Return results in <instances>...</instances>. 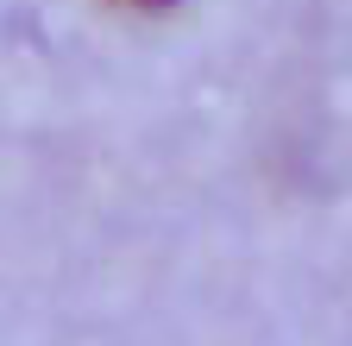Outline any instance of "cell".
<instances>
[{"mask_svg": "<svg viewBox=\"0 0 352 346\" xmlns=\"http://www.w3.org/2000/svg\"><path fill=\"white\" fill-rule=\"evenodd\" d=\"M126 7H139V13H170L176 0H126Z\"/></svg>", "mask_w": 352, "mask_h": 346, "instance_id": "1", "label": "cell"}]
</instances>
